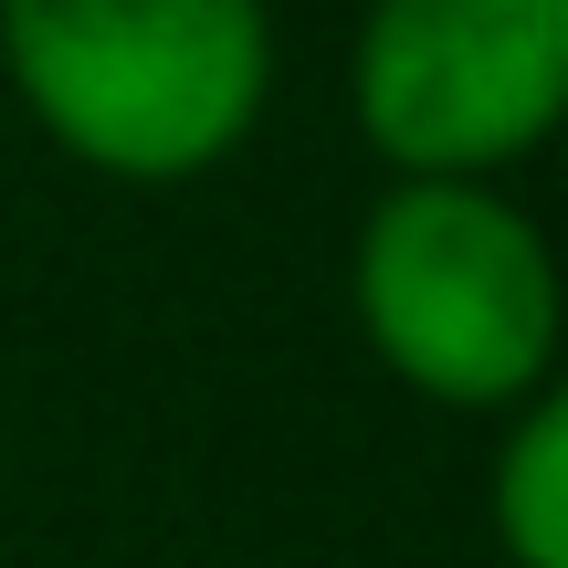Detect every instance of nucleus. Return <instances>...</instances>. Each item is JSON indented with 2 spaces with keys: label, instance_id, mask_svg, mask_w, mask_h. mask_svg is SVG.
Returning a JSON list of instances; mask_svg holds the SVG:
<instances>
[{
  "label": "nucleus",
  "instance_id": "obj_1",
  "mask_svg": "<svg viewBox=\"0 0 568 568\" xmlns=\"http://www.w3.org/2000/svg\"><path fill=\"white\" fill-rule=\"evenodd\" d=\"M32 116L116 180H190L274 84L264 0H0Z\"/></svg>",
  "mask_w": 568,
  "mask_h": 568
},
{
  "label": "nucleus",
  "instance_id": "obj_2",
  "mask_svg": "<svg viewBox=\"0 0 568 568\" xmlns=\"http://www.w3.org/2000/svg\"><path fill=\"white\" fill-rule=\"evenodd\" d=\"M358 326L432 400H516L558 347V264L495 190L410 180L358 232Z\"/></svg>",
  "mask_w": 568,
  "mask_h": 568
},
{
  "label": "nucleus",
  "instance_id": "obj_3",
  "mask_svg": "<svg viewBox=\"0 0 568 568\" xmlns=\"http://www.w3.org/2000/svg\"><path fill=\"white\" fill-rule=\"evenodd\" d=\"M568 116V0H379L358 32V126L410 180H464Z\"/></svg>",
  "mask_w": 568,
  "mask_h": 568
},
{
  "label": "nucleus",
  "instance_id": "obj_4",
  "mask_svg": "<svg viewBox=\"0 0 568 568\" xmlns=\"http://www.w3.org/2000/svg\"><path fill=\"white\" fill-rule=\"evenodd\" d=\"M495 527L527 568H568V389L516 422L506 464H495Z\"/></svg>",
  "mask_w": 568,
  "mask_h": 568
}]
</instances>
